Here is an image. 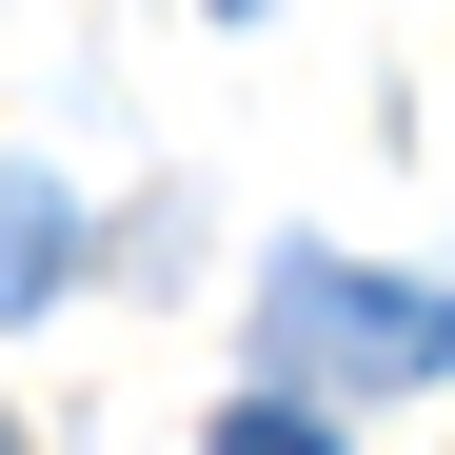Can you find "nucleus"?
I'll return each instance as SVG.
<instances>
[{
    "label": "nucleus",
    "instance_id": "obj_1",
    "mask_svg": "<svg viewBox=\"0 0 455 455\" xmlns=\"http://www.w3.org/2000/svg\"><path fill=\"white\" fill-rule=\"evenodd\" d=\"M258 337L297 376H337V396H376V376H435L455 356V297L435 277H376V258H277L258 277Z\"/></svg>",
    "mask_w": 455,
    "mask_h": 455
},
{
    "label": "nucleus",
    "instance_id": "obj_2",
    "mask_svg": "<svg viewBox=\"0 0 455 455\" xmlns=\"http://www.w3.org/2000/svg\"><path fill=\"white\" fill-rule=\"evenodd\" d=\"M40 277H60V198H40V179H0V297H40Z\"/></svg>",
    "mask_w": 455,
    "mask_h": 455
},
{
    "label": "nucleus",
    "instance_id": "obj_3",
    "mask_svg": "<svg viewBox=\"0 0 455 455\" xmlns=\"http://www.w3.org/2000/svg\"><path fill=\"white\" fill-rule=\"evenodd\" d=\"M218 455H337V435L297 416V396H258V416H218Z\"/></svg>",
    "mask_w": 455,
    "mask_h": 455
}]
</instances>
